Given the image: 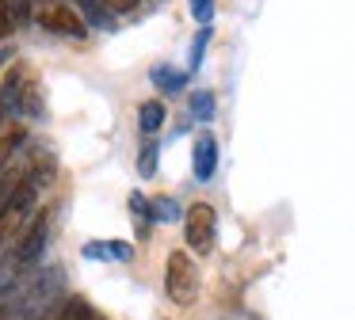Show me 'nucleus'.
Listing matches in <instances>:
<instances>
[{
    "instance_id": "1",
    "label": "nucleus",
    "mask_w": 355,
    "mask_h": 320,
    "mask_svg": "<svg viewBox=\"0 0 355 320\" xmlns=\"http://www.w3.org/2000/svg\"><path fill=\"white\" fill-rule=\"evenodd\" d=\"M164 294L176 305H191L199 297V271H195V259L187 251H172L164 263Z\"/></svg>"
},
{
    "instance_id": "2",
    "label": "nucleus",
    "mask_w": 355,
    "mask_h": 320,
    "mask_svg": "<svg viewBox=\"0 0 355 320\" xmlns=\"http://www.w3.org/2000/svg\"><path fill=\"white\" fill-rule=\"evenodd\" d=\"M184 233H187V248L199 251V256H210L218 240V213L210 202H195L187 206L184 213Z\"/></svg>"
},
{
    "instance_id": "3",
    "label": "nucleus",
    "mask_w": 355,
    "mask_h": 320,
    "mask_svg": "<svg viewBox=\"0 0 355 320\" xmlns=\"http://www.w3.org/2000/svg\"><path fill=\"white\" fill-rule=\"evenodd\" d=\"M0 107L8 114H39V88L27 80L24 69H8L4 84H0Z\"/></svg>"
},
{
    "instance_id": "4",
    "label": "nucleus",
    "mask_w": 355,
    "mask_h": 320,
    "mask_svg": "<svg viewBox=\"0 0 355 320\" xmlns=\"http://www.w3.org/2000/svg\"><path fill=\"white\" fill-rule=\"evenodd\" d=\"M46 236H50V217H46V213H35V221L27 225V233H19V240L12 244V259H16V263L27 271V267L42 256Z\"/></svg>"
},
{
    "instance_id": "5",
    "label": "nucleus",
    "mask_w": 355,
    "mask_h": 320,
    "mask_svg": "<svg viewBox=\"0 0 355 320\" xmlns=\"http://www.w3.org/2000/svg\"><path fill=\"white\" fill-rule=\"evenodd\" d=\"M39 23L46 30H54V35H65V38H85V19H80L77 12H73L69 4H50L39 12Z\"/></svg>"
},
{
    "instance_id": "6",
    "label": "nucleus",
    "mask_w": 355,
    "mask_h": 320,
    "mask_svg": "<svg viewBox=\"0 0 355 320\" xmlns=\"http://www.w3.org/2000/svg\"><path fill=\"white\" fill-rule=\"evenodd\" d=\"M35 320H103V317L88 301H80V297H62V301L50 305V309Z\"/></svg>"
},
{
    "instance_id": "7",
    "label": "nucleus",
    "mask_w": 355,
    "mask_h": 320,
    "mask_svg": "<svg viewBox=\"0 0 355 320\" xmlns=\"http://www.w3.org/2000/svg\"><path fill=\"white\" fill-rule=\"evenodd\" d=\"M214 172H218V141H214V134H202L195 141V179L207 183Z\"/></svg>"
},
{
    "instance_id": "8",
    "label": "nucleus",
    "mask_w": 355,
    "mask_h": 320,
    "mask_svg": "<svg viewBox=\"0 0 355 320\" xmlns=\"http://www.w3.org/2000/svg\"><path fill=\"white\" fill-rule=\"evenodd\" d=\"M85 256L88 259H119V263H126L134 251H130V244H119V240H92V244H85Z\"/></svg>"
},
{
    "instance_id": "9",
    "label": "nucleus",
    "mask_w": 355,
    "mask_h": 320,
    "mask_svg": "<svg viewBox=\"0 0 355 320\" xmlns=\"http://www.w3.org/2000/svg\"><path fill=\"white\" fill-rule=\"evenodd\" d=\"M138 126H141V134H157V130L164 126V103L161 99H146V103L138 107Z\"/></svg>"
},
{
    "instance_id": "10",
    "label": "nucleus",
    "mask_w": 355,
    "mask_h": 320,
    "mask_svg": "<svg viewBox=\"0 0 355 320\" xmlns=\"http://www.w3.org/2000/svg\"><path fill=\"white\" fill-rule=\"evenodd\" d=\"M149 76H153V84L161 91H180L187 84V73H180V69H172V65H157Z\"/></svg>"
},
{
    "instance_id": "11",
    "label": "nucleus",
    "mask_w": 355,
    "mask_h": 320,
    "mask_svg": "<svg viewBox=\"0 0 355 320\" xmlns=\"http://www.w3.org/2000/svg\"><path fill=\"white\" fill-rule=\"evenodd\" d=\"M149 210H153V221H176L180 217L176 198H153V202H149Z\"/></svg>"
},
{
    "instance_id": "12",
    "label": "nucleus",
    "mask_w": 355,
    "mask_h": 320,
    "mask_svg": "<svg viewBox=\"0 0 355 320\" xmlns=\"http://www.w3.org/2000/svg\"><path fill=\"white\" fill-rule=\"evenodd\" d=\"M24 141H27L24 130H16V134H8L4 141H0V172H4V164H8V160L19 152V145H24Z\"/></svg>"
},
{
    "instance_id": "13",
    "label": "nucleus",
    "mask_w": 355,
    "mask_h": 320,
    "mask_svg": "<svg viewBox=\"0 0 355 320\" xmlns=\"http://www.w3.org/2000/svg\"><path fill=\"white\" fill-rule=\"evenodd\" d=\"M130 210H134V217H138V229L146 233L149 229V221H153V210H149V198H141L138 190L130 195Z\"/></svg>"
},
{
    "instance_id": "14",
    "label": "nucleus",
    "mask_w": 355,
    "mask_h": 320,
    "mask_svg": "<svg viewBox=\"0 0 355 320\" xmlns=\"http://www.w3.org/2000/svg\"><path fill=\"white\" fill-rule=\"evenodd\" d=\"M12 27H16V12H12V0H0V42L12 35Z\"/></svg>"
},
{
    "instance_id": "15",
    "label": "nucleus",
    "mask_w": 355,
    "mask_h": 320,
    "mask_svg": "<svg viewBox=\"0 0 355 320\" xmlns=\"http://www.w3.org/2000/svg\"><path fill=\"white\" fill-rule=\"evenodd\" d=\"M157 152H161V149H157L153 141H149L146 149H141V157H138V168H141V175H153V172H157Z\"/></svg>"
},
{
    "instance_id": "16",
    "label": "nucleus",
    "mask_w": 355,
    "mask_h": 320,
    "mask_svg": "<svg viewBox=\"0 0 355 320\" xmlns=\"http://www.w3.org/2000/svg\"><path fill=\"white\" fill-rule=\"evenodd\" d=\"M191 15L202 27H210V19H214V0H191Z\"/></svg>"
},
{
    "instance_id": "17",
    "label": "nucleus",
    "mask_w": 355,
    "mask_h": 320,
    "mask_svg": "<svg viewBox=\"0 0 355 320\" xmlns=\"http://www.w3.org/2000/svg\"><path fill=\"white\" fill-rule=\"evenodd\" d=\"M16 183H19V175H16V172L0 175V210H4V202L12 198V190H16Z\"/></svg>"
},
{
    "instance_id": "18",
    "label": "nucleus",
    "mask_w": 355,
    "mask_h": 320,
    "mask_svg": "<svg viewBox=\"0 0 355 320\" xmlns=\"http://www.w3.org/2000/svg\"><path fill=\"white\" fill-rule=\"evenodd\" d=\"M210 111H214V99L210 96H195L191 99V114H202V118H207Z\"/></svg>"
},
{
    "instance_id": "19",
    "label": "nucleus",
    "mask_w": 355,
    "mask_h": 320,
    "mask_svg": "<svg viewBox=\"0 0 355 320\" xmlns=\"http://www.w3.org/2000/svg\"><path fill=\"white\" fill-rule=\"evenodd\" d=\"M100 4H103V8H115V12H130L138 0H100Z\"/></svg>"
},
{
    "instance_id": "20",
    "label": "nucleus",
    "mask_w": 355,
    "mask_h": 320,
    "mask_svg": "<svg viewBox=\"0 0 355 320\" xmlns=\"http://www.w3.org/2000/svg\"><path fill=\"white\" fill-rule=\"evenodd\" d=\"M0 320H12V305H4V301H0Z\"/></svg>"
},
{
    "instance_id": "21",
    "label": "nucleus",
    "mask_w": 355,
    "mask_h": 320,
    "mask_svg": "<svg viewBox=\"0 0 355 320\" xmlns=\"http://www.w3.org/2000/svg\"><path fill=\"white\" fill-rule=\"evenodd\" d=\"M0 118H4V107H0Z\"/></svg>"
}]
</instances>
